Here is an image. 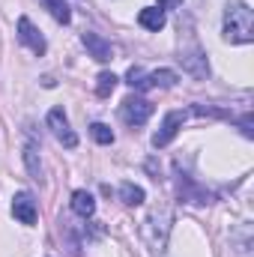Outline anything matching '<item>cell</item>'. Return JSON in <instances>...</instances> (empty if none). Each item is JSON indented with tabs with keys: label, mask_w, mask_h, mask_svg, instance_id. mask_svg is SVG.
<instances>
[{
	"label": "cell",
	"mask_w": 254,
	"mask_h": 257,
	"mask_svg": "<svg viewBox=\"0 0 254 257\" xmlns=\"http://www.w3.org/2000/svg\"><path fill=\"white\" fill-rule=\"evenodd\" d=\"M224 39L233 42V45L254 42V12L248 3L236 0L224 9Z\"/></svg>",
	"instance_id": "6da1fadb"
},
{
	"label": "cell",
	"mask_w": 254,
	"mask_h": 257,
	"mask_svg": "<svg viewBox=\"0 0 254 257\" xmlns=\"http://www.w3.org/2000/svg\"><path fill=\"white\" fill-rule=\"evenodd\" d=\"M45 123H48L51 135H54V138L63 144L66 150H75V147H78V135L69 128V120H66V111H63V108H51Z\"/></svg>",
	"instance_id": "7a4b0ae2"
},
{
	"label": "cell",
	"mask_w": 254,
	"mask_h": 257,
	"mask_svg": "<svg viewBox=\"0 0 254 257\" xmlns=\"http://www.w3.org/2000/svg\"><path fill=\"white\" fill-rule=\"evenodd\" d=\"M183 123H186V111H168L165 120H162V126H159V132L153 135V147H156V150L168 147V144L177 138V132L183 128Z\"/></svg>",
	"instance_id": "3957f363"
},
{
	"label": "cell",
	"mask_w": 254,
	"mask_h": 257,
	"mask_svg": "<svg viewBox=\"0 0 254 257\" xmlns=\"http://www.w3.org/2000/svg\"><path fill=\"white\" fill-rule=\"evenodd\" d=\"M120 114H123V120L129 126H144L153 117V102H147L141 96H129L123 102V108H120Z\"/></svg>",
	"instance_id": "277c9868"
},
{
	"label": "cell",
	"mask_w": 254,
	"mask_h": 257,
	"mask_svg": "<svg viewBox=\"0 0 254 257\" xmlns=\"http://www.w3.org/2000/svg\"><path fill=\"white\" fill-rule=\"evenodd\" d=\"M18 42H21V45H27L36 57H42V54H45V48H48V45H45V39H42V33H39V30L33 27V21H30V18H24V15L18 18Z\"/></svg>",
	"instance_id": "5b68a950"
},
{
	"label": "cell",
	"mask_w": 254,
	"mask_h": 257,
	"mask_svg": "<svg viewBox=\"0 0 254 257\" xmlns=\"http://www.w3.org/2000/svg\"><path fill=\"white\" fill-rule=\"evenodd\" d=\"M177 192H180L183 203H212V194L206 192L203 186H197L186 174H177Z\"/></svg>",
	"instance_id": "8992f818"
},
{
	"label": "cell",
	"mask_w": 254,
	"mask_h": 257,
	"mask_svg": "<svg viewBox=\"0 0 254 257\" xmlns=\"http://www.w3.org/2000/svg\"><path fill=\"white\" fill-rule=\"evenodd\" d=\"M12 215L21 221V224H36V215H39V209H36V197L30 192H18L12 197Z\"/></svg>",
	"instance_id": "52a82bcc"
},
{
	"label": "cell",
	"mask_w": 254,
	"mask_h": 257,
	"mask_svg": "<svg viewBox=\"0 0 254 257\" xmlns=\"http://www.w3.org/2000/svg\"><path fill=\"white\" fill-rule=\"evenodd\" d=\"M81 42H84V48L90 51V57H93V60H99V63L114 60V48H111V42H108V39H102L99 33L87 30V33L81 36Z\"/></svg>",
	"instance_id": "ba28073f"
},
{
	"label": "cell",
	"mask_w": 254,
	"mask_h": 257,
	"mask_svg": "<svg viewBox=\"0 0 254 257\" xmlns=\"http://www.w3.org/2000/svg\"><path fill=\"white\" fill-rule=\"evenodd\" d=\"M165 12L159 9V6H144L141 12H138V24L144 27V30H150V33H159L162 27H165Z\"/></svg>",
	"instance_id": "9c48e42d"
},
{
	"label": "cell",
	"mask_w": 254,
	"mask_h": 257,
	"mask_svg": "<svg viewBox=\"0 0 254 257\" xmlns=\"http://www.w3.org/2000/svg\"><path fill=\"white\" fill-rule=\"evenodd\" d=\"M72 212L81 215V218H90V215L96 212V200H93V194L84 192V189H78V192L72 194Z\"/></svg>",
	"instance_id": "30bf717a"
},
{
	"label": "cell",
	"mask_w": 254,
	"mask_h": 257,
	"mask_svg": "<svg viewBox=\"0 0 254 257\" xmlns=\"http://www.w3.org/2000/svg\"><path fill=\"white\" fill-rule=\"evenodd\" d=\"M180 60H183V66L189 69V72L194 75V78H206V75H209L206 57H203L200 51H191V54H186V51H183V57H180Z\"/></svg>",
	"instance_id": "8fae6325"
},
{
	"label": "cell",
	"mask_w": 254,
	"mask_h": 257,
	"mask_svg": "<svg viewBox=\"0 0 254 257\" xmlns=\"http://www.w3.org/2000/svg\"><path fill=\"white\" fill-rule=\"evenodd\" d=\"M144 189L141 186H135V183H123L120 186V200L126 203V206H138V203H144Z\"/></svg>",
	"instance_id": "7c38bea8"
},
{
	"label": "cell",
	"mask_w": 254,
	"mask_h": 257,
	"mask_svg": "<svg viewBox=\"0 0 254 257\" xmlns=\"http://www.w3.org/2000/svg\"><path fill=\"white\" fill-rule=\"evenodd\" d=\"M117 81H120V78H117L114 72H102V75L96 78V96H99V99H108V96L114 93Z\"/></svg>",
	"instance_id": "4fadbf2b"
},
{
	"label": "cell",
	"mask_w": 254,
	"mask_h": 257,
	"mask_svg": "<svg viewBox=\"0 0 254 257\" xmlns=\"http://www.w3.org/2000/svg\"><path fill=\"white\" fill-rule=\"evenodd\" d=\"M180 78L174 69H159V72H150V90L153 87H174Z\"/></svg>",
	"instance_id": "5bb4252c"
},
{
	"label": "cell",
	"mask_w": 254,
	"mask_h": 257,
	"mask_svg": "<svg viewBox=\"0 0 254 257\" xmlns=\"http://www.w3.org/2000/svg\"><path fill=\"white\" fill-rule=\"evenodd\" d=\"M45 6H48V12L60 21V24H69L72 21V12H69V3H63V0H42Z\"/></svg>",
	"instance_id": "9a60e30c"
},
{
	"label": "cell",
	"mask_w": 254,
	"mask_h": 257,
	"mask_svg": "<svg viewBox=\"0 0 254 257\" xmlns=\"http://www.w3.org/2000/svg\"><path fill=\"white\" fill-rule=\"evenodd\" d=\"M90 135H93V141L96 144H114V132H111V126H105V123H93L90 126Z\"/></svg>",
	"instance_id": "2e32d148"
},
{
	"label": "cell",
	"mask_w": 254,
	"mask_h": 257,
	"mask_svg": "<svg viewBox=\"0 0 254 257\" xmlns=\"http://www.w3.org/2000/svg\"><path fill=\"white\" fill-rule=\"evenodd\" d=\"M24 162H27L30 177H33V180H39V177H42V165H39V159H36V150H33V147H27V150H24Z\"/></svg>",
	"instance_id": "e0dca14e"
},
{
	"label": "cell",
	"mask_w": 254,
	"mask_h": 257,
	"mask_svg": "<svg viewBox=\"0 0 254 257\" xmlns=\"http://www.w3.org/2000/svg\"><path fill=\"white\" fill-rule=\"evenodd\" d=\"M174 6H183V0H159V9H174Z\"/></svg>",
	"instance_id": "ac0fdd59"
}]
</instances>
